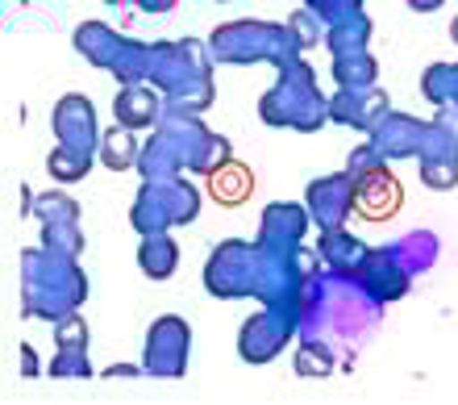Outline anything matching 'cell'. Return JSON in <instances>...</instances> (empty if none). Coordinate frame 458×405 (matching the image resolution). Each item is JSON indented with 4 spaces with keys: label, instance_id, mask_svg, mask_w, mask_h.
Listing matches in <instances>:
<instances>
[{
    "label": "cell",
    "instance_id": "cell-2",
    "mask_svg": "<svg viewBox=\"0 0 458 405\" xmlns=\"http://www.w3.org/2000/svg\"><path fill=\"white\" fill-rule=\"evenodd\" d=\"M208 188H213V197H217V201L238 205V201L250 193V172H246V168H238V163H229V168H221V172L208 176Z\"/></svg>",
    "mask_w": 458,
    "mask_h": 405
},
{
    "label": "cell",
    "instance_id": "cell-1",
    "mask_svg": "<svg viewBox=\"0 0 458 405\" xmlns=\"http://www.w3.org/2000/svg\"><path fill=\"white\" fill-rule=\"evenodd\" d=\"M396 205H400V185L392 172H375L354 188V209L367 221H387L396 213Z\"/></svg>",
    "mask_w": 458,
    "mask_h": 405
}]
</instances>
